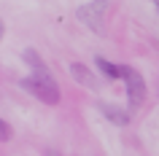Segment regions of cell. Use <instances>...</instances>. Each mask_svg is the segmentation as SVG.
I'll list each match as a JSON object with an SVG mask.
<instances>
[{
  "label": "cell",
  "instance_id": "8992f818",
  "mask_svg": "<svg viewBox=\"0 0 159 156\" xmlns=\"http://www.w3.org/2000/svg\"><path fill=\"white\" fill-rule=\"evenodd\" d=\"M100 110H102V116H105L108 121L119 124V127H127V124H129V113H127V110H121L119 105H111V102H100Z\"/></svg>",
  "mask_w": 159,
  "mask_h": 156
},
{
  "label": "cell",
  "instance_id": "7a4b0ae2",
  "mask_svg": "<svg viewBox=\"0 0 159 156\" xmlns=\"http://www.w3.org/2000/svg\"><path fill=\"white\" fill-rule=\"evenodd\" d=\"M25 62L30 65V70H33V75L30 78H35L38 83H46V86H57V81H54V75L49 73V67H46V62L41 59V54L35 49H25Z\"/></svg>",
  "mask_w": 159,
  "mask_h": 156
},
{
  "label": "cell",
  "instance_id": "277c9868",
  "mask_svg": "<svg viewBox=\"0 0 159 156\" xmlns=\"http://www.w3.org/2000/svg\"><path fill=\"white\" fill-rule=\"evenodd\" d=\"M22 89H27L30 94L46 102V105H57L59 102V86H46V83H38L35 78H22Z\"/></svg>",
  "mask_w": 159,
  "mask_h": 156
},
{
  "label": "cell",
  "instance_id": "30bf717a",
  "mask_svg": "<svg viewBox=\"0 0 159 156\" xmlns=\"http://www.w3.org/2000/svg\"><path fill=\"white\" fill-rule=\"evenodd\" d=\"M154 6H157V14H159V0H157V3H154Z\"/></svg>",
  "mask_w": 159,
  "mask_h": 156
},
{
  "label": "cell",
  "instance_id": "52a82bcc",
  "mask_svg": "<svg viewBox=\"0 0 159 156\" xmlns=\"http://www.w3.org/2000/svg\"><path fill=\"white\" fill-rule=\"evenodd\" d=\"M94 65H97V70H102V73L108 75V78H127V70H129V65H113L105 57H97Z\"/></svg>",
  "mask_w": 159,
  "mask_h": 156
},
{
  "label": "cell",
  "instance_id": "9c48e42d",
  "mask_svg": "<svg viewBox=\"0 0 159 156\" xmlns=\"http://www.w3.org/2000/svg\"><path fill=\"white\" fill-rule=\"evenodd\" d=\"M0 38H3V19H0Z\"/></svg>",
  "mask_w": 159,
  "mask_h": 156
},
{
  "label": "cell",
  "instance_id": "ba28073f",
  "mask_svg": "<svg viewBox=\"0 0 159 156\" xmlns=\"http://www.w3.org/2000/svg\"><path fill=\"white\" fill-rule=\"evenodd\" d=\"M8 140H11V127L0 118V143H8Z\"/></svg>",
  "mask_w": 159,
  "mask_h": 156
},
{
  "label": "cell",
  "instance_id": "8fae6325",
  "mask_svg": "<svg viewBox=\"0 0 159 156\" xmlns=\"http://www.w3.org/2000/svg\"><path fill=\"white\" fill-rule=\"evenodd\" d=\"M49 156H59V154H49Z\"/></svg>",
  "mask_w": 159,
  "mask_h": 156
},
{
  "label": "cell",
  "instance_id": "5b68a950",
  "mask_svg": "<svg viewBox=\"0 0 159 156\" xmlns=\"http://www.w3.org/2000/svg\"><path fill=\"white\" fill-rule=\"evenodd\" d=\"M67 70H70V75H73L81 86H86V89H97V78L92 75V70H89L86 65H81V62H70Z\"/></svg>",
  "mask_w": 159,
  "mask_h": 156
},
{
  "label": "cell",
  "instance_id": "3957f363",
  "mask_svg": "<svg viewBox=\"0 0 159 156\" xmlns=\"http://www.w3.org/2000/svg\"><path fill=\"white\" fill-rule=\"evenodd\" d=\"M124 83H127V97H129V108H140V102L146 100V81H143V75L135 70V67H129L127 70V78H124Z\"/></svg>",
  "mask_w": 159,
  "mask_h": 156
},
{
  "label": "cell",
  "instance_id": "6da1fadb",
  "mask_svg": "<svg viewBox=\"0 0 159 156\" xmlns=\"http://www.w3.org/2000/svg\"><path fill=\"white\" fill-rule=\"evenodd\" d=\"M105 6L108 3H84L81 8L75 11V16L81 19L84 25H89V30L94 33H105Z\"/></svg>",
  "mask_w": 159,
  "mask_h": 156
}]
</instances>
